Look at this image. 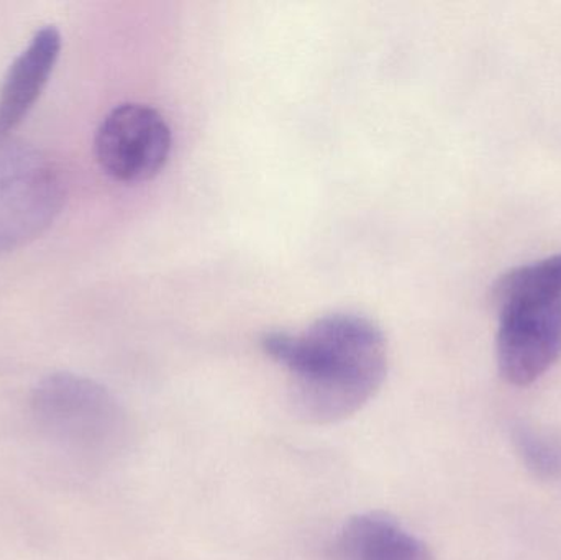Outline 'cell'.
I'll use <instances>...</instances> for the list:
<instances>
[{
    "mask_svg": "<svg viewBox=\"0 0 561 560\" xmlns=\"http://www.w3.org/2000/svg\"><path fill=\"white\" fill-rule=\"evenodd\" d=\"M330 560H434L427 545L385 513H359L340 528Z\"/></svg>",
    "mask_w": 561,
    "mask_h": 560,
    "instance_id": "8992f818",
    "label": "cell"
},
{
    "mask_svg": "<svg viewBox=\"0 0 561 560\" xmlns=\"http://www.w3.org/2000/svg\"><path fill=\"white\" fill-rule=\"evenodd\" d=\"M61 43L58 28L45 26L13 59L0 89V137H5L20 125L38 101L55 71Z\"/></svg>",
    "mask_w": 561,
    "mask_h": 560,
    "instance_id": "5b68a950",
    "label": "cell"
},
{
    "mask_svg": "<svg viewBox=\"0 0 561 560\" xmlns=\"http://www.w3.org/2000/svg\"><path fill=\"white\" fill-rule=\"evenodd\" d=\"M561 357V299L500 311L496 361L501 377L516 387L542 378Z\"/></svg>",
    "mask_w": 561,
    "mask_h": 560,
    "instance_id": "277c9868",
    "label": "cell"
},
{
    "mask_svg": "<svg viewBox=\"0 0 561 560\" xmlns=\"http://www.w3.org/2000/svg\"><path fill=\"white\" fill-rule=\"evenodd\" d=\"M262 347L289 375L294 411L309 423H339L358 413L388 374L385 334L353 312L323 316L302 332H266Z\"/></svg>",
    "mask_w": 561,
    "mask_h": 560,
    "instance_id": "6da1fadb",
    "label": "cell"
},
{
    "mask_svg": "<svg viewBox=\"0 0 561 560\" xmlns=\"http://www.w3.org/2000/svg\"><path fill=\"white\" fill-rule=\"evenodd\" d=\"M524 457L530 469L546 476L561 470V444L553 441L552 437L540 436L536 433H523L517 439Z\"/></svg>",
    "mask_w": 561,
    "mask_h": 560,
    "instance_id": "ba28073f",
    "label": "cell"
},
{
    "mask_svg": "<svg viewBox=\"0 0 561 560\" xmlns=\"http://www.w3.org/2000/svg\"><path fill=\"white\" fill-rule=\"evenodd\" d=\"M32 413L53 439L94 457L124 449L130 424L117 398L91 378L59 372L33 388Z\"/></svg>",
    "mask_w": 561,
    "mask_h": 560,
    "instance_id": "7a4b0ae2",
    "label": "cell"
},
{
    "mask_svg": "<svg viewBox=\"0 0 561 560\" xmlns=\"http://www.w3.org/2000/svg\"><path fill=\"white\" fill-rule=\"evenodd\" d=\"M491 296L497 311L561 299V252L504 273Z\"/></svg>",
    "mask_w": 561,
    "mask_h": 560,
    "instance_id": "52a82bcc",
    "label": "cell"
},
{
    "mask_svg": "<svg viewBox=\"0 0 561 560\" xmlns=\"http://www.w3.org/2000/svg\"><path fill=\"white\" fill-rule=\"evenodd\" d=\"M94 145L99 164L108 176L122 183H141L167 164L171 130L160 112L128 102L105 115Z\"/></svg>",
    "mask_w": 561,
    "mask_h": 560,
    "instance_id": "3957f363",
    "label": "cell"
}]
</instances>
